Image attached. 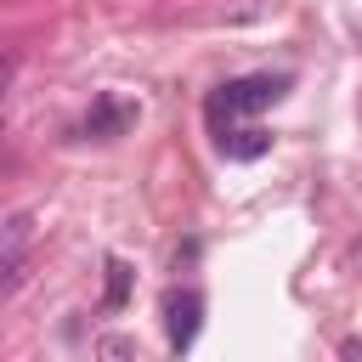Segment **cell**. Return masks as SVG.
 Returning a JSON list of instances; mask_svg holds the SVG:
<instances>
[{"label": "cell", "instance_id": "7a4b0ae2", "mask_svg": "<svg viewBox=\"0 0 362 362\" xmlns=\"http://www.w3.org/2000/svg\"><path fill=\"white\" fill-rule=\"evenodd\" d=\"M198 328H204V294H198V288H170V294H164V334H170V351L187 356L192 339H198Z\"/></svg>", "mask_w": 362, "mask_h": 362}, {"label": "cell", "instance_id": "8992f818", "mask_svg": "<svg viewBox=\"0 0 362 362\" xmlns=\"http://www.w3.org/2000/svg\"><path fill=\"white\" fill-rule=\"evenodd\" d=\"M124 288H130V266L107 260V305H124Z\"/></svg>", "mask_w": 362, "mask_h": 362}, {"label": "cell", "instance_id": "277c9868", "mask_svg": "<svg viewBox=\"0 0 362 362\" xmlns=\"http://www.w3.org/2000/svg\"><path fill=\"white\" fill-rule=\"evenodd\" d=\"M28 226H34L28 215H11L6 221V260H0L6 266V294H17L23 277H28Z\"/></svg>", "mask_w": 362, "mask_h": 362}, {"label": "cell", "instance_id": "ba28073f", "mask_svg": "<svg viewBox=\"0 0 362 362\" xmlns=\"http://www.w3.org/2000/svg\"><path fill=\"white\" fill-rule=\"evenodd\" d=\"M345 362H362V339H345Z\"/></svg>", "mask_w": 362, "mask_h": 362}, {"label": "cell", "instance_id": "5b68a950", "mask_svg": "<svg viewBox=\"0 0 362 362\" xmlns=\"http://www.w3.org/2000/svg\"><path fill=\"white\" fill-rule=\"evenodd\" d=\"M272 147V136H260V130H221V153L226 158H260Z\"/></svg>", "mask_w": 362, "mask_h": 362}, {"label": "cell", "instance_id": "3957f363", "mask_svg": "<svg viewBox=\"0 0 362 362\" xmlns=\"http://www.w3.org/2000/svg\"><path fill=\"white\" fill-rule=\"evenodd\" d=\"M130 124H136V102H124V96H96L79 130L96 136V141H113V136H124Z\"/></svg>", "mask_w": 362, "mask_h": 362}, {"label": "cell", "instance_id": "52a82bcc", "mask_svg": "<svg viewBox=\"0 0 362 362\" xmlns=\"http://www.w3.org/2000/svg\"><path fill=\"white\" fill-rule=\"evenodd\" d=\"M96 351H102V362H130V339H119V334H107Z\"/></svg>", "mask_w": 362, "mask_h": 362}, {"label": "cell", "instance_id": "6da1fadb", "mask_svg": "<svg viewBox=\"0 0 362 362\" xmlns=\"http://www.w3.org/2000/svg\"><path fill=\"white\" fill-rule=\"evenodd\" d=\"M283 90H288V74H243V79H226V85L215 90V102H209V119L221 124V119H232V113H260V107H272Z\"/></svg>", "mask_w": 362, "mask_h": 362}]
</instances>
